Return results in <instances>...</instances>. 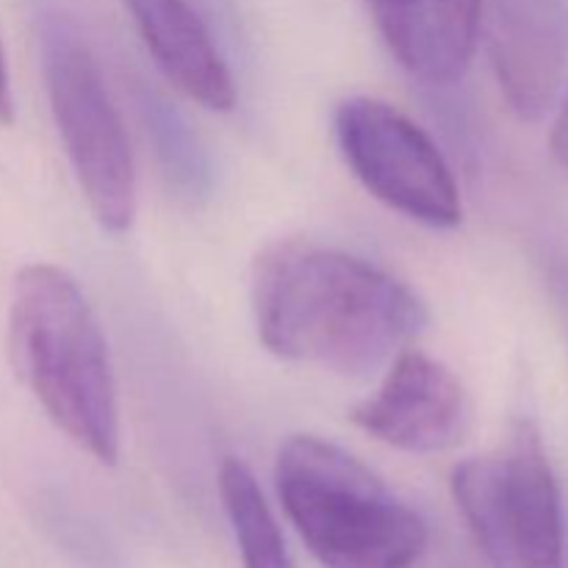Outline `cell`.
<instances>
[{
    "instance_id": "cell-1",
    "label": "cell",
    "mask_w": 568,
    "mask_h": 568,
    "mask_svg": "<svg viewBox=\"0 0 568 568\" xmlns=\"http://www.w3.org/2000/svg\"><path fill=\"white\" fill-rule=\"evenodd\" d=\"M253 314L272 355L338 375H369L427 327L414 288L353 253L281 244L255 264Z\"/></svg>"
},
{
    "instance_id": "cell-2",
    "label": "cell",
    "mask_w": 568,
    "mask_h": 568,
    "mask_svg": "<svg viewBox=\"0 0 568 568\" xmlns=\"http://www.w3.org/2000/svg\"><path fill=\"white\" fill-rule=\"evenodd\" d=\"M9 358L55 430L98 464L116 466L122 449L120 392L109 344L70 272L28 264L9 303Z\"/></svg>"
},
{
    "instance_id": "cell-3",
    "label": "cell",
    "mask_w": 568,
    "mask_h": 568,
    "mask_svg": "<svg viewBox=\"0 0 568 568\" xmlns=\"http://www.w3.org/2000/svg\"><path fill=\"white\" fill-rule=\"evenodd\" d=\"M275 486L288 521L325 568H410L427 525L375 471L327 438L288 436Z\"/></svg>"
},
{
    "instance_id": "cell-4",
    "label": "cell",
    "mask_w": 568,
    "mask_h": 568,
    "mask_svg": "<svg viewBox=\"0 0 568 568\" xmlns=\"http://www.w3.org/2000/svg\"><path fill=\"white\" fill-rule=\"evenodd\" d=\"M449 486L491 568H564L558 477L530 422L514 425L494 453L455 466Z\"/></svg>"
},
{
    "instance_id": "cell-5",
    "label": "cell",
    "mask_w": 568,
    "mask_h": 568,
    "mask_svg": "<svg viewBox=\"0 0 568 568\" xmlns=\"http://www.w3.org/2000/svg\"><path fill=\"white\" fill-rule=\"evenodd\" d=\"M42 67L50 111L89 211L103 231L128 233L136 220V166L98 61L72 33L50 31Z\"/></svg>"
},
{
    "instance_id": "cell-6",
    "label": "cell",
    "mask_w": 568,
    "mask_h": 568,
    "mask_svg": "<svg viewBox=\"0 0 568 568\" xmlns=\"http://www.w3.org/2000/svg\"><path fill=\"white\" fill-rule=\"evenodd\" d=\"M333 125L344 161L372 197L422 225H460L464 205L447 159L397 105L349 98L336 109Z\"/></svg>"
},
{
    "instance_id": "cell-7",
    "label": "cell",
    "mask_w": 568,
    "mask_h": 568,
    "mask_svg": "<svg viewBox=\"0 0 568 568\" xmlns=\"http://www.w3.org/2000/svg\"><path fill=\"white\" fill-rule=\"evenodd\" d=\"M349 416L386 447L436 455L464 442L471 408L464 383L447 364L419 349H403L381 388L355 405Z\"/></svg>"
},
{
    "instance_id": "cell-8",
    "label": "cell",
    "mask_w": 568,
    "mask_h": 568,
    "mask_svg": "<svg viewBox=\"0 0 568 568\" xmlns=\"http://www.w3.org/2000/svg\"><path fill=\"white\" fill-rule=\"evenodd\" d=\"M491 55L510 109L536 120L558 94L568 61L564 0H497Z\"/></svg>"
},
{
    "instance_id": "cell-9",
    "label": "cell",
    "mask_w": 568,
    "mask_h": 568,
    "mask_svg": "<svg viewBox=\"0 0 568 568\" xmlns=\"http://www.w3.org/2000/svg\"><path fill=\"white\" fill-rule=\"evenodd\" d=\"M405 72L430 87L460 81L475 59L483 0H364Z\"/></svg>"
},
{
    "instance_id": "cell-10",
    "label": "cell",
    "mask_w": 568,
    "mask_h": 568,
    "mask_svg": "<svg viewBox=\"0 0 568 568\" xmlns=\"http://www.w3.org/2000/svg\"><path fill=\"white\" fill-rule=\"evenodd\" d=\"M166 81L209 111L236 105V81L189 0H122Z\"/></svg>"
},
{
    "instance_id": "cell-11",
    "label": "cell",
    "mask_w": 568,
    "mask_h": 568,
    "mask_svg": "<svg viewBox=\"0 0 568 568\" xmlns=\"http://www.w3.org/2000/svg\"><path fill=\"white\" fill-rule=\"evenodd\" d=\"M220 497L236 536L244 568H294L281 525L247 464L225 458L220 466Z\"/></svg>"
},
{
    "instance_id": "cell-12",
    "label": "cell",
    "mask_w": 568,
    "mask_h": 568,
    "mask_svg": "<svg viewBox=\"0 0 568 568\" xmlns=\"http://www.w3.org/2000/svg\"><path fill=\"white\" fill-rule=\"evenodd\" d=\"M549 150L560 170L568 172V89L558 105V114H555L552 131H549Z\"/></svg>"
},
{
    "instance_id": "cell-13",
    "label": "cell",
    "mask_w": 568,
    "mask_h": 568,
    "mask_svg": "<svg viewBox=\"0 0 568 568\" xmlns=\"http://www.w3.org/2000/svg\"><path fill=\"white\" fill-rule=\"evenodd\" d=\"M11 122H14V98H11L9 67H6L3 44H0V125H11Z\"/></svg>"
}]
</instances>
